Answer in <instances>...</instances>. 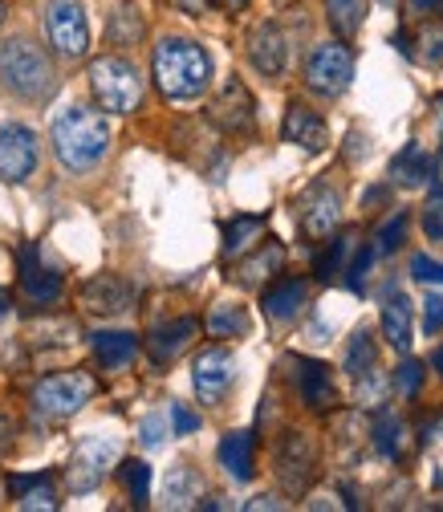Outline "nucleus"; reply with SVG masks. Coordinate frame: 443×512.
<instances>
[{"label": "nucleus", "instance_id": "f257e3e1", "mask_svg": "<svg viewBox=\"0 0 443 512\" xmlns=\"http://www.w3.org/2000/svg\"><path fill=\"white\" fill-rule=\"evenodd\" d=\"M155 82L163 90V98L171 102H192L208 90L212 82V57L204 53V45L187 41V37H163L155 45Z\"/></svg>", "mask_w": 443, "mask_h": 512}, {"label": "nucleus", "instance_id": "f03ea898", "mask_svg": "<svg viewBox=\"0 0 443 512\" xmlns=\"http://www.w3.org/2000/svg\"><path fill=\"white\" fill-rule=\"evenodd\" d=\"M49 139H53V151H57L61 167L90 171L110 151V122L90 106H70V110H61L53 118Z\"/></svg>", "mask_w": 443, "mask_h": 512}, {"label": "nucleus", "instance_id": "7ed1b4c3", "mask_svg": "<svg viewBox=\"0 0 443 512\" xmlns=\"http://www.w3.org/2000/svg\"><path fill=\"white\" fill-rule=\"evenodd\" d=\"M0 82L25 102H41L53 90V61L29 37H13L0 45Z\"/></svg>", "mask_w": 443, "mask_h": 512}, {"label": "nucleus", "instance_id": "20e7f679", "mask_svg": "<svg viewBox=\"0 0 443 512\" xmlns=\"http://www.w3.org/2000/svg\"><path fill=\"white\" fill-rule=\"evenodd\" d=\"M90 90L110 114H135L143 102V74L126 57H98L90 61Z\"/></svg>", "mask_w": 443, "mask_h": 512}, {"label": "nucleus", "instance_id": "39448f33", "mask_svg": "<svg viewBox=\"0 0 443 512\" xmlns=\"http://www.w3.org/2000/svg\"><path fill=\"white\" fill-rule=\"evenodd\" d=\"M90 399H94V378L82 374V370L49 374V378H41L33 387V407L41 415H53V419H66V415L82 411Z\"/></svg>", "mask_w": 443, "mask_h": 512}, {"label": "nucleus", "instance_id": "423d86ee", "mask_svg": "<svg viewBox=\"0 0 443 512\" xmlns=\"http://www.w3.org/2000/svg\"><path fill=\"white\" fill-rule=\"evenodd\" d=\"M118 439H110V435H86V439H78V447H74V456H70V468H66V484H70V492H94L102 480H106V472L118 464Z\"/></svg>", "mask_w": 443, "mask_h": 512}, {"label": "nucleus", "instance_id": "0eeeda50", "mask_svg": "<svg viewBox=\"0 0 443 512\" xmlns=\"http://www.w3.org/2000/svg\"><path fill=\"white\" fill-rule=\"evenodd\" d=\"M350 78H354V53H350V45H342V41L318 45V49L309 53V61H305V86H309L313 94L338 98V94H346Z\"/></svg>", "mask_w": 443, "mask_h": 512}, {"label": "nucleus", "instance_id": "6e6552de", "mask_svg": "<svg viewBox=\"0 0 443 512\" xmlns=\"http://www.w3.org/2000/svg\"><path fill=\"white\" fill-rule=\"evenodd\" d=\"M45 29H49V45L57 49L61 61H82L90 53V25L78 0H53L45 13Z\"/></svg>", "mask_w": 443, "mask_h": 512}, {"label": "nucleus", "instance_id": "1a4fd4ad", "mask_svg": "<svg viewBox=\"0 0 443 512\" xmlns=\"http://www.w3.org/2000/svg\"><path fill=\"white\" fill-rule=\"evenodd\" d=\"M318 472V443H313L305 431H285L281 443H277V476H281V488L289 496H301Z\"/></svg>", "mask_w": 443, "mask_h": 512}, {"label": "nucleus", "instance_id": "9d476101", "mask_svg": "<svg viewBox=\"0 0 443 512\" xmlns=\"http://www.w3.org/2000/svg\"><path fill=\"white\" fill-rule=\"evenodd\" d=\"M37 135L21 122H5L0 126V179L5 183H25L37 171Z\"/></svg>", "mask_w": 443, "mask_h": 512}, {"label": "nucleus", "instance_id": "9b49d317", "mask_svg": "<svg viewBox=\"0 0 443 512\" xmlns=\"http://www.w3.org/2000/svg\"><path fill=\"white\" fill-rule=\"evenodd\" d=\"M232 378H236V358H232V350H224V346H208V350L196 354V362H192V382H196L200 403L216 407V403L228 395Z\"/></svg>", "mask_w": 443, "mask_h": 512}, {"label": "nucleus", "instance_id": "f8f14e48", "mask_svg": "<svg viewBox=\"0 0 443 512\" xmlns=\"http://www.w3.org/2000/svg\"><path fill=\"white\" fill-rule=\"evenodd\" d=\"M297 220H301V232L309 240H326L342 220V196L330 183H313L297 200Z\"/></svg>", "mask_w": 443, "mask_h": 512}, {"label": "nucleus", "instance_id": "ddd939ff", "mask_svg": "<svg viewBox=\"0 0 443 512\" xmlns=\"http://www.w3.org/2000/svg\"><path fill=\"white\" fill-rule=\"evenodd\" d=\"M208 114H212V122L220 126L224 135H252V131H257V102H252V94L236 78L224 82V90L216 94Z\"/></svg>", "mask_w": 443, "mask_h": 512}, {"label": "nucleus", "instance_id": "4468645a", "mask_svg": "<svg viewBox=\"0 0 443 512\" xmlns=\"http://www.w3.org/2000/svg\"><path fill=\"white\" fill-rule=\"evenodd\" d=\"M135 301V285L122 281L118 273H98L82 285V305L98 317H114V313H126Z\"/></svg>", "mask_w": 443, "mask_h": 512}, {"label": "nucleus", "instance_id": "2eb2a0df", "mask_svg": "<svg viewBox=\"0 0 443 512\" xmlns=\"http://www.w3.org/2000/svg\"><path fill=\"white\" fill-rule=\"evenodd\" d=\"M285 143L293 147H305V151H326L330 147V126L318 110H309L305 102H293L285 110V126H281Z\"/></svg>", "mask_w": 443, "mask_h": 512}, {"label": "nucleus", "instance_id": "dca6fc26", "mask_svg": "<svg viewBox=\"0 0 443 512\" xmlns=\"http://www.w3.org/2000/svg\"><path fill=\"white\" fill-rule=\"evenodd\" d=\"M293 378H297V391L305 399L309 411H330L338 403V391H334V378H330V366L318 362V358H297L293 362Z\"/></svg>", "mask_w": 443, "mask_h": 512}, {"label": "nucleus", "instance_id": "f3484780", "mask_svg": "<svg viewBox=\"0 0 443 512\" xmlns=\"http://www.w3.org/2000/svg\"><path fill=\"white\" fill-rule=\"evenodd\" d=\"M21 289L37 305H57L61 301V289H66V285H61V273H53V269L41 265V248L37 244H25L21 248Z\"/></svg>", "mask_w": 443, "mask_h": 512}, {"label": "nucleus", "instance_id": "a211bd4d", "mask_svg": "<svg viewBox=\"0 0 443 512\" xmlns=\"http://www.w3.org/2000/svg\"><path fill=\"white\" fill-rule=\"evenodd\" d=\"M248 61L257 66L265 78H281L285 61H289V41L277 25H257L248 37Z\"/></svg>", "mask_w": 443, "mask_h": 512}, {"label": "nucleus", "instance_id": "6ab92c4d", "mask_svg": "<svg viewBox=\"0 0 443 512\" xmlns=\"http://www.w3.org/2000/svg\"><path fill=\"white\" fill-rule=\"evenodd\" d=\"M220 464L236 484L252 480V468H257V439H252V431H228L220 439Z\"/></svg>", "mask_w": 443, "mask_h": 512}, {"label": "nucleus", "instance_id": "aec40b11", "mask_svg": "<svg viewBox=\"0 0 443 512\" xmlns=\"http://www.w3.org/2000/svg\"><path fill=\"white\" fill-rule=\"evenodd\" d=\"M200 334V322L196 317H175V322H167V326H159V330H151V338H147V350H151V358L155 362H171L187 342H192Z\"/></svg>", "mask_w": 443, "mask_h": 512}, {"label": "nucleus", "instance_id": "412c9836", "mask_svg": "<svg viewBox=\"0 0 443 512\" xmlns=\"http://www.w3.org/2000/svg\"><path fill=\"white\" fill-rule=\"evenodd\" d=\"M281 265H285V248H281L277 240H269V244H261L252 256H244L232 277H236L240 285H265Z\"/></svg>", "mask_w": 443, "mask_h": 512}, {"label": "nucleus", "instance_id": "4be33fe9", "mask_svg": "<svg viewBox=\"0 0 443 512\" xmlns=\"http://www.w3.org/2000/svg\"><path fill=\"white\" fill-rule=\"evenodd\" d=\"M383 338L395 346V350H411V301H407V293H387V301H383Z\"/></svg>", "mask_w": 443, "mask_h": 512}, {"label": "nucleus", "instance_id": "5701e85b", "mask_svg": "<svg viewBox=\"0 0 443 512\" xmlns=\"http://www.w3.org/2000/svg\"><path fill=\"white\" fill-rule=\"evenodd\" d=\"M139 354V338L135 334H122V330H102L94 334V358L102 370H122Z\"/></svg>", "mask_w": 443, "mask_h": 512}, {"label": "nucleus", "instance_id": "b1692460", "mask_svg": "<svg viewBox=\"0 0 443 512\" xmlns=\"http://www.w3.org/2000/svg\"><path fill=\"white\" fill-rule=\"evenodd\" d=\"M309 301V285L289 277V281H277L269 293H265V313L273 317V322H289V317L301 313V305Z\"/></svg>", "mask_w": 443, "mask_h": 512}, {"label": "nucleus", "instance_id": "393cba45", "mask_svg": "<svg viewBox=\"0 0 443 512\" xmlns=\"http://www.w3.org/2000/svg\"><path fill=\"white\" fill-rule=\"evenodd\" d=\"M200 492H204V480H200L196 468L179 464V468L167 472V484H163L167 508H196V504H200Z\"/></svg>", "mask_w": 443, "mask_h": 512}, {"label": "nucleus", "instance_id": "a878e982", "mask_svg": "<svg viewBox=\"0 0 443 512\" xmlns=\"http://www.w3.org/2000/svg\"><path fill=\"white\" fill-rule=\"evenodd\" d=\"M265 236V216H232L224 224V256H244L252 244Z\"/></svg>", "mask_w": 443, "mask_h": 512}, {"label": "nucleus", "instance_id": "bb28decb", "mask_svg": "<svg viewBox=\"0 0 443 512\" xmlns=\"http://www.w3.org/2000/svg\"><path fill=\"white\" fill-rule=\"evenodd\" d=\"M391 175H395V183H403V187H423V183L431 179V155H427L419 143H407L403 155H395Z\"/></svg>", "mask_w": 443, "mask_h": 512}, {"label": "nucleus", "instance_id": "cd10ccee", "mask_svg": "<svg viewBox=\"0 0 443 512\" xmlns=\"http://www.w3.org/2000/svg\"><path fill=\"white\" fill-rule=\"evenodd\" d=\"M208 334H212V338H240V334H248V313H244V305L220 301V305L208 313Z\"/></svg>", "mask_w": 443, "mask_h": 512}, {"label": "nucleus", "instance_id": "c85d7f7f", "mask_svg": "<svg viewBox=\"0 0 443 512\" xmlns=\"http://www.w3.org/2000/svg\"><path fill=\"white\" fill-rule=\"evenodd\" d=\"M326 17H330V25H334V33L338 37H354L358 29H362V17H366V5L362 0H326Z\"/></svg>", "mask_w": 443, "mask_h": 512}, {"label": "nucleus", "instance_id": "c756f323", "mask_svg": "<svg viewBox=\"0 0 443 512\" xmlns=\"http://www.w3.org/2000/svg\"><path fill=\"white\" fill-rule=\"evenodd\" d=\"M374 362H378V346H374V338H370V330H358L354 338H350V346H346V374H354V378H362V374H370L374 370Z\"/></svg>", "mask_w": 443, "mask_h": 512}, {"label": "nucleus", "instance_id": "7c9ffc66", "mask_svg": "<svg viewBox=\"0 0 443 512\" xmlns=\"http://www.w3.org/2000/svg\"><path fill=\"white\" fill-rule=\"evenodd\" d=\"M118 476H122L126 492H131V500H135L139 508L151 500V468H147L143 460H126V464L118 468Z\"/></svg>", "mask_w": 443, "mask_h": 512}, {"label": "nucleus", "instance_id": "2f4dec72", "mask_svg": "<svg viewBox=\"0 0 443 512\" xmlns=\"http://www.w3.org/2000/svg\"><path fill=\"white\" fill-rule=\"evenodd\" d=\"M374 447H378V452H383V456H399V435H403V423L391 415V411H383V415H378L374 419Z\"/></svg>", "mask_w": 443, "mask_h": 512}, {"label": "nucleus", "instance_id": "473e14b6", "mask_svg": "<svg viewBox=\"0 0 443 512\" xmlns=\"http://www.w3.org/2000/svg\"><path fill=\"white\" fill-rule=\"evenodd\" d=\"M354 248V236H338L330 244V252L318 256V265H313V273H318V281H334L342 273V261H346V252Z\"/></svg>", "mask_w": 443, "mask_h": 512}, {"label": "nucleus", "instance_id": "72a5a7b5", "mask_svg": "<svg viewBox=\"0 0 443 512\" xmlns=\"http://www.w3.org/2000/svg\"><path fill=\"white\" fill-rule=\"evenodd\" d=\"M33 334H45V338H33V342H53V346H74L78 342V322L74 317H57V322H37Z\"/></svg>", "mask_w": 443, "mask_h": 512}, {"label": "nucleus", "instance_id": "f704fd0d", "mask_svg": "<svg viewBox=\"0 0 443 512\" xmlns=\"http://www.w3.org/2000/svg\"><path fill=\"white\" fill-rule=\"evenodd\" d=\"M403 236H407V212H395V216H391L383 228L374 232V248L387 256V252H395V248L403 244Z\"/></svg>", "mask_w": 443, "mask_h": 512}, {"label": "nucleus", "instance_id": "c9c22d12", "mask_svg": "<svg viewBox=\"0 0 443 512\" xmlns=\"http://www.w3.org/2000/svg\"><path fill=\"white\" fill-rule=\"evenodd\" d=\"M419 382H423V366H419L415 358H407V362L395 370V391H399L403 399H415V395H419Z\"/></svg>", "mask_w": 443, "mask_h": 512}, {"label": "nucleus", "instance_id": "e433bc0d", "mask_svg": "<svg viewBox=\"0 0 443 512\" xmlns=\"http://www.w3.org/2000/svg\"><path fill=\"white\" fill-rule=\"evenodd\" d=\"M423 232L427 240H443V191H435L423 208Z\"/></svg>", "mask_w": 443, "mask_h": 512}, {"label": "nucleus", "instance_id": "4c0bfd02", "mask_svg": "<svg viewBox=\"0 0 443 512\" xmlns=\"http://www.w3.org/2000/svg\"><path fill=\"white\" fill-rule=\"evenodd\" d=\"M411 277L423 281V285H443V265L419 252V256H411Z\"/></svg>", "mask_w": 443, "mask_h": 512}, {"label": "nucleus", "instance_id": "58836bf2", "mask_svg": "<svg viewBox=\"0 0 443 512\" xmlns=\"http://www.w3.org/2000/svg\"><path fill=\"white\" fill-rule=\"evenodd\" d=\"M17 504L21 508H45V512H53L57 508V492L41 480V488H29V492H17Z\"/></svg>", "mask_w": 443, "mask_h": 512}, {"label": "nucleus", "instance_id": "ea45409f", "mask_svg": "<svg viewBox=\"0 0 443 512\" xmlns=\"http://www.w3.org/2000/svg\"><path fill=\"white\" fill-rule=\"evenodd\" d=\"M374 252H378V248H358V256H354V265H350V289H354V293L366 289V269L374 265Z\"/></svg>", "mask_w": 443, "mask_h": 512}, {"label": "nucleus", "instance_id": "a19ab883", "mask_svg": "<svg viewBox=\"0 0 443 512\" xmlns=\"http://www.w3.org/2000/svg\"><path fill=\"white\" fill-rule=\"evenodd\" d=\"M171 427H175V435H192L200 427V415L187 411L183 403H171Z\"/></svg>", "mask_w": 443, "mask_h": 512}, {"label": "nucleus", "instance_id": "79ce46f5", "mask_svg": "<svg viewBox=\"0 0 443 512\" xmlns=\"http://www.w3.org/2000/svg\"><path fill=\"white\" fill-rule=\"evenodd\" d=\"M423 330L427 334H439L443 330V297H427V305H423Z\"/></svg>", "mask_w": 443, "mask_h": 512}, {"label": "nucleus", "instance_id": "37998d69", "mask_svg": "<svg viewBox=\"0 0 443 512\" xmlns=\"http://www.w3.org/2000/svg\"><path fill=\"white\" fill-rule=\"evenodd\" d=\"M427 66H435V61H443V29H427L423 33V53H419Z\"/></svg>", "mask_w": 443, "mask_h": 512}, {"label": "nucleus", "instance_id": "c03bdc74", "mask_svg": "<svg viewBox=\"0 0 443 512\" xmlns=\"http://www.w3.org/2000/svg\"><path fill=\"white\" fill-rule=\"evenodd\" d=\"M163 431H167V427H163L159 415H147V419H143V443H147V447H159V443H163Z\"/></svg>", "mask_w": 443, "mask_h": 512}, {"label": "nucleus", "instance_id": "a18cd8bd", "mask_svg": "<svg viewBox=\"0 0 443 512\" xmlns=\"http://www.w3.org/2000/svg\"><path fill=\"white\" fill-rule=\"evenodd\" d=\"M407 13H415V17H431V13H443V0H407Z\"/></svg>", "mask_w": 443, "mask_h": 512}, {"label": "nucleus", "instance_id": "49530a36", "mask_svg": "<svg viewBox=\"0 0 443 512\" xmlns=\"http://www.w3.org/2000/svg\"><path fill=\"white\" fill-rule=\"evenodd\" d=\"M175 5L187 13V17H204L208 13V5H212V0H175Z\"/></svg>", "mask_w": 443, "mask_h": 512}, {"label": "nucleus", "instance_id": "de8ad7c7", "mask_svg": "<svg viewBox=\"0 0 443 512\" xmlns=\"http://www.w3.org/2000/svg\"><path fill=\"white\" fill-rule=\"evenodd\" d=\"M13 431H17V423H13L9 415H0V447H9V443H13Z\"/></svg>", "mask_w": 443, "mask_h": 512}, {"label": "nucleus", "instance_id": "09e8293b", "mask_svg": "<svg viewBox=\"0 0 443 512\" xmlns=\"http://www.w3.org/2000/svg\"><path fill=\"white\" fill-rule=\"evenodd\" d=\"M244 508H248V512H261V508H281V500H273V496H257V500H248Z\"/></svg>", "mask_w": 443, "mask_h": 512}, {"label": "nucleus", "instance_id": "8fccbe9b", "mask_svg": "<svg viewBox=\"0 0 443 512\" xmlns=\"http://www.w3.org/2000/svg\"><path fill=\"white\" fill-rule=\"evenodd\" d=\"M212 5L224 13H240V9H248V0H212Z\"/></svg>", "mask_w": 443, "mask_h": 512}, {"label": "nucleus", "instance_id": "3c124183", "mask_svg": "<svg viewBox=\"0 0 443 512\" xmlns=\"http://www.w3.org/2000/svg\"><path fill=\"white\" fill-rule=\"evenodd\" d=\"M9 309H13V297H9V293H5V289H0V317H5V313H9Z\"/></svg>", "mask_w": 443, "mask_h": 512}, {"label": "nucleus", "instance_id": "603ef678", "mask_svg": "<svg viewBox=\"0 0 443 512\" xmlns=\"http://www.w3.org/2000/svg\"><path fill=\"white\" fill-rule=\"evenodd\" d=\"M431 366H435V370H439V374H443V346H439V350H435V358H431Z\"/></svg>", "mask_w": 443, "mask_h": 512}, {"label": "nucleus", "instance_id": "864d4df0", "mask_svg": "<svg viewBox=\"0 0 443 512\" xmlns=\"http://www.w3.org/2000/svg\"><path fill=\"white\" fill-rule=\"evenodd\" d=\"M0 21H5V0H0Z\"/></svg>", "mask_w": 443, "mask_h": 512}, {"label": "nucleus", "instance_id": "5fc2aeb1", "mask_svg": "<svg viewBox=\"0 0 443 512\" xmlns=\"http://www.w3.org/2000/svg\"><path fill=\"white\" fill-rule=\"evenodd\" d=\"M281 5H293V0H281Z\"/></svg>", "mask_w": 443, "mask_h": 512}, {"label": "nucleus", "instance_id": "6e6d98bb", "mask_svg": "<svg viewBox=\"0 0 443 512\" xmlns=\"http://www.w3.org/2000/svg\"><path fill=\"white\" fill-rule=\"evenodd\" d=\"M383 5H391V0H383Z\"/></svg>", "mask_w": 443, "mask_h": 512}]
</instances>
